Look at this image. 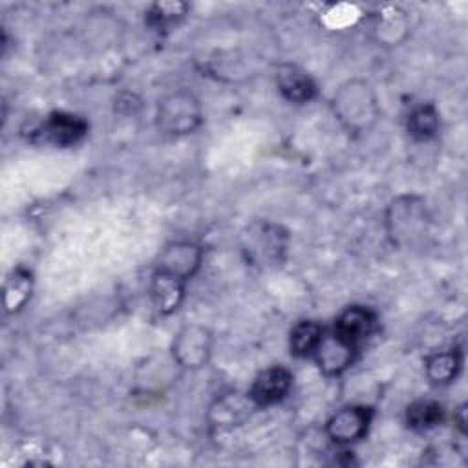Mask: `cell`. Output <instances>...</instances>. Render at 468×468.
Wrapping results in <instances>:
<instances>
[{
  "instance_id": "obj_1",
  "label": "cell",
  "mask_w": 468,
  "mask_h": 468,
  "mask_svg": "<svg viewBox=\"0 0 468 468\" xmlns=\"http://www.w3.org/2000/svg\"><path fill=\"white\" fill-rule=\"evenodd\" d=\"M331 108L335 119L351 135L369 132L380 115L377 93L364 79H349L342 82L333 93Z\"/></svg>"
},
{
  "instance_id": "obj_2",
  "label": "cell",
  "mask_w": 468,
  "mask_h": 468,
  "mask_svg": "<svg viewBox=\"0 0 468 468\" xmlns=\"http://www.w3.org/2000/svg\"><path fill=\"white\" fill-rule=\"evenodd\" d=\"M239 245L250 265L272 269L282 265L285 260L289 234L283 227L272 221L254 219L241 230Z\"/></svg>"
},
{
  "instance_id": "obj_3",
  "label": "cell",
  "mask_w": 468,
  "mask_h": 468,
  "mask_svg": "<svg viewBox=\"0 0 468 468\" xmlns=\"http://www.w3.org/2000/svg\"><path fill=\"white\" fill-rule=\"evenodd\" d=\"M203 122L199 99L188 90H176L165 95L155 110V126L166 137L194 133Z\"/></svg>"
},
{
  "instance_id": "obj_4",
  "label": "cell",
  "mask_w": 468,
  "mask_h": 468,
  "mask_svg": "<svg viewBox=\"0 0 468 468\" xmlns=\"http://www.w3.org/2000/svg\"><path fill=\"white\" fill-rule=\"evenodd\" d=\"M428 225V208L419 196H399L386 210V229L393 243L411 245L422 238Z\"/></svg>"
},
{
  "instance_id": "obj_5",
  "label": "cell",
  "mask_w": 468,
  "mask_h": 468,
  "mask_svg": "<svg viewBox=\"0 0 468 468\" xmlns=\"http://www.w3.org/2000/svg\"><path fill=\"white\" fill-rule=\"evenodd\" d=\"M172 356L185 369H201L212 356V331L201 324L183 325L172 340Z\"/></svg>"
},
{
  "instance_id": "obj_6",
  "label": "cell",
  "mask_w": 468,
  "mask_h": 468,
  "mask_svg": "<svg viewBox=\"0 0 468 468\" xmlns=\"http://www.w3.org/2000/svg\"><path fill=\"white\" fill-rule=\"evenodd\" d=\"M88 133V122L69 112L49 113L31 133V141L68 148L80 143Z\"/></svg>"
},
{
  "instance_id": "obj_7",
  "label": "cell",
  "mask_w": 468,
  "mask_h": 468,
  "mask_svg": "<svg viewBox=\"0 0 468 468\" xmlns=\"http://www.w3.org/2000/svg\"><path fill=\"white\" fill-rule=\"evenodd\" d=\"M256 410L260 406L249 391H225L210 402L207 420L214 430H232L245 424Z\"/></svg>"
},
{
  "instance_id": "obj_8",
  "label": "cell",
  "mask_w": 468,
  "mask_h": 468,
  "mask_svg": "<svg viewBox=\"0 0 468 468\" xmlns=\"http://www.w3.org/2000/svg\"><path fill=\"white\" fill-rule=\"evenodd\" d=\"M203 249L194 241H172L163 247L155 260L157 272H165L181 282H188L201 267Z\"/></svg>"
},
{
  "instance_id": "obj_9",
  "label": "cell",
  "mask_w": 468,
  "mask_h": 468,
  "mask_svg": "<svg viewBox=\"0 0 468 468\" xmlns=\"http://www.w3.org/2000/svg\"><path fill=\"white\" fill-rule=\"evenodd\" d=\"M371 419L373 410L367 406H344L327 419L325 433L336 444H351L366 435Z\"/></svg>"
},
{
  "instance_id": "obj_10",
  "label": "cell",
  "mask_w": 468,
  "mask_h": 468,
  "mask_svg": "<svg viewBox=\"0 0 468 468\" xmlns=\"http://www.w3.org/2000/svg\"><path fill=\"white\" fill-rule=\"evenodd\" d=\"M355 353L356 346L346 342L335 331H331L329 335H322L313 356L324 375L338 377L353 364Z\"/></svg>"
},
{
  "instance_id": "obj_11",
  "label": "cell",
  "mask_w": 468,
  "mask_h": 468,
  "mask_svg": "<svg viewBox=\"0 0 468 468\" xmlns=\"http://www.w3.org/2000/svg\"><path fill=\"white\" fill-rule=\"evenodd\" d=\"M292 373L283 366H271L258 373L249 393L260 408H267L283 400L292 388Z\"/></svg>"
},
{
  "instance_id": "obj_12",
  "label": "cell",
  "mask_w": 468,
  "mask_h": 468,
  "mask_svg": "<svg viewBox=\"0 0 468 468\" xmlns=\"http://www.w3.org/2000/svg\"><path fill=\"white\" fill-rule=\"evenodd\" d=\"M274 79H276L278 91L289 102L305 104V102H311L318 93V86L314 79L298 64H291V62L280 64L276 68Z\"/></svg>"
},
{
  "instance_id": "obj_13",
  "label": "cell",
  "mask_w": 468,
  "mask_h": 468,
  "mask_svg": "<svg viewBox=\"0 0 468 468\" xmlns=\"http://www.w3.org/2000/svg\"><path fill=\"white\" fill-rule=\"evenodd\" d=\"M377 325L375 313L366 305H349L335 320V333L353 346H360L371 336Z\"/></svg>"
},
{
  "instance_id": "obj_14",
  "label": "cell",
  "mask_w": 468,
  "mask_h": 468,
  "mask_svg": "<svg viewBox=\"0 0 468 468\" xmlns=\"http://www.w3.org/2000/svg\"><path fill=\"white\" fill-rule=\"evenodd\" d=\"M150 298L159 314H172L183 303L185 282L154 271L150 280Z\"/></svg>"
},
{
  "instance_id": "obj_15",
  "label": "cell",
  "mask_w": 468,
  "mask_h": 468,
  "mask_svg": "<svg viewBox=\"0 0 468 468\" xmlns=\"http://www.w3.org/2000/svg\"><path fill=\"white\" fill-rule=\"evenodd\" d=\"M408 29H410V24H408V13L402 11L400 7L397 5H388L384 7L378 15H377V20H375V26H373V33H375V38L382 44H389V46H397L402 38H406L408 35Z\"/></svg>"
},
{
  "instance_id": "obj_16",
  "label": "cell",
  "mask_w": 468,
  "mask_h": 468,
  "mask_svg": "<svg viewBox=\"0 0 468 468\" xmlns=\"http://www.w3.org/2000/svg\"><path fill=\"white\" fill-rule=\"evenodd\" d=\"M463 367V358L457 351H437L424 362L426 377L435 386H446L453 382Z\"/></svg>"
},
{
  "instance_id": "obj_17",
  "label": "cell",
  "mask_w": 468,
  "mask_h": 468,
  "mask_svg": "<svg viewBox=\"0 0 468 468\" xmlns=\"http://www.w3.org/2000/svg\"><path fill=\"white\" fill-rule=\"evenodd\" d=\"M441 128V119H439V112L433 104L426 102V104H419L415 106L406 119V130L411 135V139L424 143L430 141L437 135Z\"/></svg>"
},
{
  "instance_id": "obj_18",
  "label": "cell",
  "mask_w": 468,
  "mask_h": 468,
  "mask_svg": "<svg viewBox=\"0 0 468 468\" xmlns=\"http://www.w3.org/2000/svg\"><path fill=\"white\" fill-rule=\"evenodd\" d=\"M444 417V410L437 400L419 399L406 408V424L415 431H428L435 428Z\"/></svg>"
},
{
  "instance_id": "obj_19",
  "label": "cell",
  "mask_w": 468,
  "mask_h": 468,
  "mask_svg": "<svg viewBox=\"0 0 468 468\" xmlns=\"http://www.w3.org/2000/svg\"><path fill=\"white\" fill-rule=\"evenodd\" d=\"M324 335V329L320 324L313 322V320H302L298 322L289 335V349L292 356L298 358H305V356H313L320 338Z\"/></svg>"
},
{
  "instance_id": "obj_20",
  "label": "cell",
  "mask_w": 468,
  "mask_h": 468,
  "mask_svg": "<svg viewBox=\"0 0 468 468\" xmlns=\"http://www.w3.org/2000/svg\"><path fill=\"white\" fill-rule=\"evenodd\" d=\"M33 291V278L31 272L26 269H16L13 271L5 283H4V296H5V311L7 313H16L20 311L27 300L31 298Z\"/></svg>"
},
{
  "instance_id": "obj_21",
  "label": "cell",
  "mask_w": 468,
  "mask_h": 468,
  "mask_svg": "<svg viewBox=\"0 0 468 468\" xmlns=\"http://www.w3.org/2000/svg\"><path fill=\"white\" fill-rule=\"evenodd\" d=\"M190 5L185 2H155L146 11V22L154 29H166L177 24L186 13Z\"/></svg>"
},
{
  "instance_id": "obj_22",
  "label": "cell",
  "mask_w": 468,
  "mask_h": 468,
  "mask_svg": "<svg viewBox=\"0 0 468 468\" xmlns=\"http://www.w3.org/2000/svg\"><path fill=\"white\" fill-rule=\"evenodd\" d=\"M453 419H455V422H457V428L464 433V430H466V404H463V406L457 408Z\"/></svg>"
}]
</instances>
